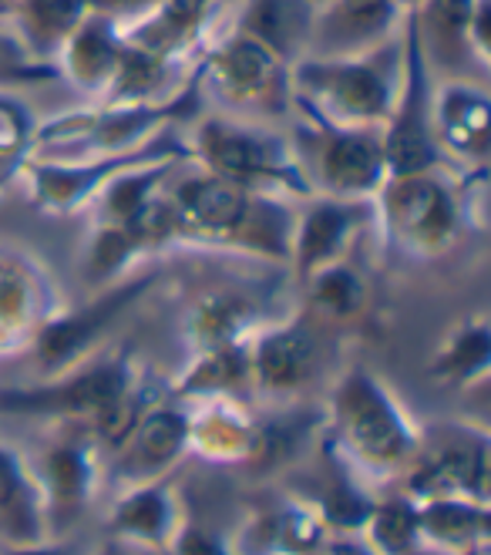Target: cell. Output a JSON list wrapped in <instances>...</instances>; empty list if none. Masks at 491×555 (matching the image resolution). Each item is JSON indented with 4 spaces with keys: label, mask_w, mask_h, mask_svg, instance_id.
<instances>
[{
    "label": "cell",
    "mask_w": 491,
    "mask_h": 555,
    "mask_svg": "<svg viewBox=\"0 0 491 555\" xmlns=\"http://www.w3.org/2000/svg\"><path fill=\"white\" fill-rule=\"evenodd\" d=\"M401 78V30L357 57H300L289 64L293 105L334 125L380 128L395 108Z\"/></svg>",
    "instance_id": "1"
},
{
    "label": "cell",
    "mask_w": 491,
    "mask_h": 555,
    "mask_svg": "<svg viewBox=\"0 0 491 555\" xmlns=\"http://www.w3.org/2000/svg\"><path fill=\"white\" fill-rule=\"evenodd\" d=\"M297 128L293 155L310 189L326 192L331 199L353 203L377 195L387 182V162L380 145V128H347L334 125L307 108Z\"/></svg>",
    "instance_id": "2"
},
{
    "label": "cell",
    "mask_w": 491,
    "mask_h": 555,
    "mask_svg": "<svg viewBox=\"0 0 491 555\" xmlns=\"http://www.w3.org/2000/svg\"><path fill=\"white\" fill-rule=\"evenodd\" d=\"M189 158L203 162L206 172L222 176L229 182H240L249 192L259 189H293V192H310L293 145L259 128L253 121L240 118H203L195 128V142L189 145Z\"/></svg>",
    "instance_id": "3"
},
{
    "label": "cell",
    "mask_w": 491,
    "mask_h": 555,
    "mask_svg": "<svg viewBox=\"0 0 491 555\" xmlns=\"http://www.w3.org/2000/svg\"><path fill=\"white\" fill-rule=\"evenodd\" d=\"M435 75L421 54L414 14L401 21V78L395 108L380 125L387 176H417L438 169L441 145L435 139Z\"/></svg>",
    "instance_id": "4"
},
{
    "label": "cell",
    "mask_w": 491,
    "mask_h": 555,
    "mask_svg": "<svg viewBox=\"0 0 491 555\" xmlns=\"http://www.w3.org/2000/svg\"><path fill=\"white\" fill-rule=\"evenodd\" d=\"M203 91H212L222 105L236 112L283 115L293 105L289 64L259 41L229 30L199 64Z\"/></svg>",
    "instance_id": "5"
},
{
    "label": "cell",
    "mask_w": 491,
    "mask_h": 555,
    "mask_svg": "<svg viewBox=\"0 0 491 555\" xmlns=\"http://www.w3.org/2000/svg\"><path fill=\"white\" fill-rule=\"evenodd\" d=\"M380 212L408 249H444L457 233V203L431 172L387 176L380 185Z\"/></svg>",
    "instance_id": "6"
},
{
    "label": "cell",
    "mask_w": 491,
    "mask_h": 555,
    "mask_svg": "<svg viewBox=\"0 0 491 555\" xmlns=\"http://www.w3.org/2000/svg\"><path fill=\"white\" fill-rule=\"evenodd\" d=\"M401 11L395 0H331L313 8L303 57H357L398 38Z\"/></svg>",
    "instance_id": "7"
},
{
    "label": "cell",
    "mask_w": 491,
    "mask_h": 555,
    "mask_svg": "<svg viewBox=\"0 0 491 555\" xmlns=\"http://www.w3.org/2000/svg\"><path fill=\"white\" fill-rule=\"evenodd\" d=\"M411 14L417 27L421 54L428 61V72L435 78L444 75V81L454 78L471 81V68L488 72L471 48L475 0H424Z\"/></svg>",
    "instance_id": "8"
},
{
    "label": "cell",
    "mask_w": 491,
    "mask_h": 555,
    "mask_svg": "<svg viewBox=\"0 0 491 555\" xmlns=\"http://www.w3.org/2000/svg\"><path fill=\"white\" fill-rule=\"evenodd\" d=\"M222 4L225 0H161L152 14L121 27V35L128 44L148 51L152 57L166 61L172 68L179 57H185L203 41L206 27L212 24Z\"/></svg>",
    "instance_id": "9"
},
{
    "label": "cell",
    "mask_w": 491,
    "mask_h": 555,
    "mask_svg": "<svg viewBox=\"0 0 491 555\" xmlns=\"http://www.w3.org/2000/svg\"><path fill=\"white\" fill-rule=\"evenodd\" d=\"M125 54L121 27L102 14H91L75 27V35L57 51V75L68 78L75 88L105 98L118 75V64Z\"/></svg>",
    "instance_id": "10"
},
{
    "label": "cell",
    "mask_w": 491,
    "mask_h": 555,
    "mask_svg": "<svg viewBox=\"0 0 491 555\" xmlns=\"http://www.w3.org/2000/svg\"><path fill=\"white\" fill-rule=\"evenodd\" d=\"M249 189L222 176L203 172L172 189V209L179 230L203 236H233L249 206Z\"/></svg>",
    "instance_id": "11"
},
{
    "label": "cell",
    "mask_w": 491,
    "mask_h": 555,
    "mask_svg": "<svg viewBox=\"0 0 491 555\" xmlns=\"http://www.w3.org/2000/svg\"><path fill=\"white\" fill-rule=\"evenodd\" d=\"M491 102L478 81L435 85V139L462 158H481L488 152Z\"/></svg>",
    "instance_id": "12"
},
{
    "label": "cell",
    "mask_w": 491,
    "mask_h": 555,
    "mask_svg": "<svg viewBox=\"0 0 491 555\" xmlns=\"http://www.w3.org/2000/svg\"><path fill=\"white\" fill-rule=\"evenodd\" d=\"M152 276L145 280H132V283H121L108 293H102L88 310H78L72 317H64L51 326H44V334L38 340V350H41V361L48 367H57L64 361H72L75 353H81L98 334L105 331V326L132 304L135 297H142V293L148 289Z\"/></svg>",
    "instance_id": "13"
},
{
    "label": "cell",
    "mask_w": 491,
    "mask_h": 555,
    "mask_svg": "<svg viewBox=\"0 0 491 555\" xmlns=\"http://www.w3.org/2000/svg\"><path fill=\"white\" fill-rule=\"evenodd\" d=\"M310 21V0H246L236 30L273 51L280 61L297 64L307 51Z\"/></svg>",
    "instance_id": "14"
},
{
    "label": "cell",
    "mask_w": 491,
    "mask_h": 555,
    "mask_svg": "<svg viewBox=\"0 0 491 555\" xmlns=\"http://www.w3.org/2000/svg\"><path fill=\"white\" fill-rule=\"evenodd\" d=\"M353 233V209L350 203L340 199H316L300 222H293V240H289V256L297 259L300 280L316 273L326 263H337L347 240Z\"/></svg>",
    "instance_id": "15"
},
{
    "label": "cell",
    "mask_w": 491,
    "mask_h": 555,
    "mask_svg": "<svg viewBox=\"0 0 491 555\" xmlns=\"http://www.w3.org/2000/svg\"><path fill=\"white\" fill-rule=\"evenodd\" d=\"M340 411H344V421H347L353 441L364 451L377 454V459H395V454L404 448V431H401L395 411L387 408L380 390L367 377L347 380L344 395H340Z\"/></svg>",
    "instance_id": "16"
},
{
    "label": "cell",
    "mask_w": 491,
    "mask_h": 555,
    "mask_svg": "<svg viewBox=\"0 0 491 555\" xmlns=\"http://www.w3.org/2000/svg\"><path fill=\"white\" fill-rule=\"evenodd\" d=\"M11 14L21 48L30 57L51 61L88 17V0H14Z\"/></svg>",
    "instance_id": "17"
},
{
    "label": "cell",
    "mask_w": 491,
    "mask_h": 555,
    "mask_svg": "<svg viewBox=\"0 0 491 555\" xmlns=\"http://www.w3.org/2000/svg\"><path fill=\"white\" fill-rule=\"evenodd\" d=\"M121 398V371L98 367L68 387L38 390V395H8L17 411H108Z\"/></svg>",
    "instance_id": "18"
},
{
    "label": "cell",
    "mask_w": 491,
    "mask_h": 555,
    "mask_svg": "<svg viewBox=\"0 0 491 555\" xmlns=\"http://www.w3.org/2000/svg\"><path fill=\"white\" fill-rule=\"evenodd\" d=\"M313 361H316V344L307 326H300V323H289L283 331H273L263 344H259V353H256L259 377L273 387L300 384L310 374Z\"/></svg>",
    "instance_id": "19"
},
{
    "label": "cell",
    "mask_w": 491,
    "mask_h": 555,
    "mask_svg": "<svg viewBox=\"0 0 491 555\" xmlns=\"http://www.w3.org/2000/svg\"><path fill=\"white\" fill-rule=\"evenodd\" d=\"M310 286V300L316 310H323L326 317H350L364 304V280H360L350 267H344L340 259L337 263H326L316 273L307 276Z\"/></svg>",
    "instance_id": "20"
},
{
    "label": "cell",
    "mask_w": 491,
    "mask_h": 555,
    "mask_svg": "<svg viewBox=\"0 0 491 555\" xmlns=\"http://www.w3.org/2000/svg\"><path fill=\"white\" fill-rule=\"evenodd\" d=\"M38 132V121L30 108L14 94L0 91V158H17L30 149Z\"/></svg>",
    "instance_id": "21"
},
{
    "label": "cell",
    "mask_w": 491,
    "mask_h": 555,
    "mask_svg": "<svg viewBox=\"0 0 491 555\" xmlns=\"http://www.w3.org/2000/svg\"><path fill=\"white\" fill-rule=\"evenodd\" d=\"M139 246L132 243L121 225H105V230H98L94 243H91V256H88V270H91V280H108L112 273H118L128 256H132Z\"/></svg>",
    "instance_id": "22"
},
{
    "label": "cell",
    "mask_w": 491,
    "mask_h": 555,
    "mask_svg": "<svg viewBox=\"0 0 491 555\" xmlns=\"http://www.w3.org/2000/svg\"><path fill=\"white\" fill-rule=\"evenodd\" d=\"M185 438V424L176 414H152L139 431V454L148 462H166L179 451Z\"/></svg>",
    "instance_id": "23"
},
{
    "label": "cell",
    "mask_w": 491,
    "mask_h": 555,
    "mask_svg": "<svg viewBox=\"0 0 491 555\" xmlns=\"http://www.w3.org/2000/svg\"><path fill=\"white\" fill-rule=\"evenodd\" d=\"M488 350H491V337L484 326H468L465 334H457L454 344L448 347L444 361H441V371L448 374H471V371H481L488 364Z\"/></svg>",
    "instance_id": "24"
},
{
    "label": "cell",
    "mask_w": 491,
    "mask_h": 555,
    "mask_svg": "<svg viewBox=\"0 0 491 555\" xmlns=\"http://www.w3.org/2000/svg\"><path fill=\"white\" fill-rule=\"evenodd\" d=\"M57 68H51L48 61L30 57L21 41L0 38V81H38V78H54Z\"/></svg>",
    "instance_id": "25"
},
{
    "label": "cell",
    "mask_w": 491,
    "mask_h": 555,
    "mask_svg": "<svg viewBox=\"0 0 491 555\" xmlns=\"http://www.w3.org/2000/svg\"><path fill=\"white\" fill-rule=\"evenodd\" d=\"M118 521L125 529L139 532V535H155L161 526H166V502H161L155 492H142L132 502L121 505Z\"/></svg>",
    "instance_id": "26"
},
{
    "label": "cell",
    "mask_w": 491,
    "mask_h": 555,
    "mask_svg": "<svg viewBox=\"0 0 491 555\" xmlns=\"http://www.w3.org/2000/svg\"><path fill=\"white\" fill-rule=\"evenodd\" d=\"M51 478L61 499H75L85 485V465L75 451H57L51 459Z\"/></svg>",
    "instance_id": "27"
},
{
    "label": "cell",
    "mask_w": 491,
    "mask_h": 555,
    "mask_svg": "<svg viewBox=\"0 0 491 555\" xmlns=\"http://www.w3.org/2000/svg\"><path fill=\"white\" fill-rule=\"evenodd\" d=\"M158 4H161V0H88V11L91 14H102V17H108V21H115L121 27V24L142 21Z\"/></svg>",
    "instance_id": "28"
},
{
    "label": "cell",
    "mask_w": 491,
    "mask_h": 555,
    "mask_svg": "<svg viewBox=\"0 0 491 555\" xmlns=\"http://www.w3.org/2000/svg\"><path fill=\"white\" fill-rule=\"evenodd\" d=\"M414 532V515L401 505H387L384 512H377V539H384L390 548L408 545Z\"/></svg>",
    "instance_id": "29"
},
{
    "label": "cell",
    "mask_w": 491,
    "mask_h": 555,
    "mask_svg": "<svg viewBox=\"0 0 491 555\" xmlns=\"http://www.w3.org/2000/svg\"><path fill=\"white\" fill-rule=\"evenodd\" d=\"M424 518H428V526L438 529V532H465L468 526H475V521H478V515L462 508V505H435Z\"/></svg>",
    "instance_id": "30"
},
{
    "label": "cell",
    "mask_w": 491,
    "mask_h": 555,
    "mask_svg": "<svg viewBox=\"0 0 491 555\" xmlns=\"http://www.w3.org/2000/svg\"><path fill=\"white\" fill-rule=\"evenodd\" d=\"M182 555H222V552L209 539H203V535H189L182 542Z\"/></svg>",
    "instance_id": "31"
},
{
    "label": "cell",
    "mask_w": 491,
    "mask_h": 555,
    "mask_svg": "<svg viewBox=\"0 0 491 555\" xmlns=\"http://www.w3.org/2000/svg\"><path fill=\"white\" fill-rule=\"evenodd\" d=\"M313 8H323V4H331V0H310Z\"/></svg>",
    "instance_id": "32"
},
{
    "label": "cell",
    "mask_w": 491,
    "mask_h": 555,
    "mask_svg": "<svg viewBox=\"0 0 491 555\" xmlns=\"http://www.w3.org/2000/svg\"><path fill=\"white\" fill-rule=\"evenodd\" d=\"M17 555H51V552H17Z\"/></svg>",
    "instance_id": "33"
},
{
    "label": "cell",
    "mask_w": 491,
    "mask_h": 555,
    "mask_svg": "<svg viewBox=\"0 0 491 555\" xmlns=\"http://www.w3.org/2000/svg\"><path fill=\"white\" fill-rule=\"evenodd\" d=\"M11 4H14V0H8V8H11Z\"/></svg>",
    "instance_id": "34"
}]
</instances>
